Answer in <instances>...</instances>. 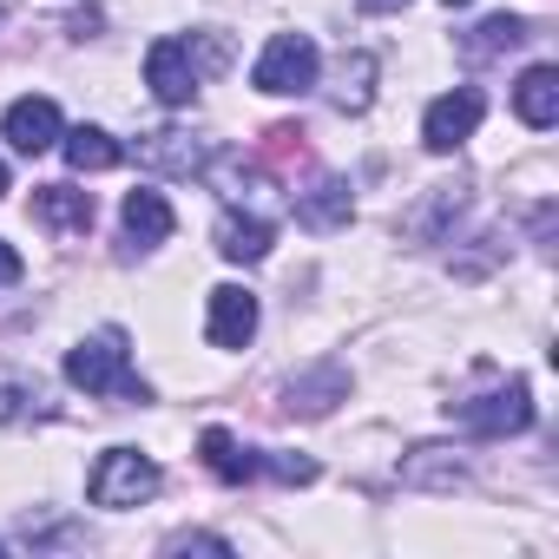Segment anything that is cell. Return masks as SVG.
<instances>
[{"mask_svg":"<svg viewBox=\"0 0 559 559\" xmlns=\"http://www.w3.org/2000/svg\"><path fill=\"white\" fill-rule=\"evenodd\" d=\"M67 382L86 389V395H119V402H152V389L132 376L126 362V336L119 330H99L86 336L80 349H67Z\"/></svg>","mask_w":559,"mask_h":559,"instance_id":"6da1fadb","label":"cell"},{"mask_svg":"<svg viewBox=\"0 0 559 559\" xmlns=\"http://www.w3.org/2000/svg\"><path fill=\"white\" fill-rule=\"evenodd\" d=\"M317 40L310 34H276L263 53H257V67H250V86L257 93H270V99H290V93H310L317 86Z\"/></svg>","mask_w":559,"mask_h":559,"instance_id":"7a4b0ae2","label":"cell"},{"mask_svg":"<svg viewBox=\"0 0 559 559\" xmlns=\"http://www.w3.org/2000/svg\"><path fill=\"white\" fill-rule=\"evenodd\" d=\"M86 493H93V507H139L158 493V467L139 448H106L99 467L86 474Z\"/></svg>","mask_w":559,"mask_h":559,"instance_id":"3957f363","label":"cell"},{"mask_svg":"<svg viewBox=\"0 0 559 559\" xmlns=\"http://www.w3.org/2000/svg\"><path fill=\"white\" fill-rule=\"evenodd\" d=\"M448 415H454L467 435H520V428H533V389H526V382H507L500 395L448 402Z\"/></svg>","mask_w":559,"mask_h":559,"instance_id":"277c9868","label":"cell"},{"mask_svg":"<svg viewBox=\"0 0 559 559\" xmlns=\"http://www.w3.org/2000/svg\"><path fill=\"white\" fill-rule=\"evenodd\" d=\"M480 112H487V99L480 93H441L435 106H428V119H421V145L428 152H454V145H467L474 139V126H480Z\"/></svg>","mask_w":559,"mask_h":559,"instance_id":"5b68a950","label":"cell"},{"mask_svg":"<svg viewBox=\"0 0 559 559\" xmlns=\"http://www.w3.org/2000/svg\"><path fill=\"white\" fill-rule=\"evenodd\" d=\"M145 86H152L165 106H191V93H198L191 40H152V53H145Z\"/></svg>","mask_w":559,"mask_h":559,"instance_id":"8992f818","label":"cell"},{"mask_svg":"<svg viewBox=\"0 0 559 559\" xmlns=\"http://www.w3.org/2000/svg\"><path fill=\"white\" fill-rule=\"evenodd\" d=\"M0 132H8V145L14 152H27V158H40V152H53L60 145V106L53 99H14L8 106V119H0Z\"/></svg>","mask_w":559,"mask_h":559,"instance_id":"52a82bcc","label":"cell"},{"mask_svg":"<svg viewBox=\"0 0 559 559\" xmlns=\"http://www.w3.org/2000/svg\"><path fill=\"white\" fill-rule=\"evenodd\" d=\"M257 336V297L237 290V284H217L211 290V343L217 349H243Z\"/></svg>","mask_w":559,"mask_h":559,"instance_id":"ba28073f","label":"cell"},{"mask_svg":"<svg viewBox=\"0 0 559 559\" xmlns=\"http://www.w3.org/2000/svg\"><path fill=\"white\" fill-rule=\"evenodd\" d=\"M513 112H520V126L546 132L559 119V67H526L513 86Z\"/></svg>","mask_w":559,"mask_h":559,"instance_id":"9c48e42d","label":"cell"},{"mask_svg":"<svg viewBox=\"0 0 559 559\" xmlns=\"http://www.w3.org/2000/svg\"><path fill=\"white\" fill-rule=\"evenodd\" d=\"M34 217L60 237H86L93 230V198L73 191V185H47V191H34Z\"/></svg>","mask_w":559,"mask_h":559,"instance_id":"30bf717a","label":"cell"},{"mask_svg":"<svg viewBox=\"0 0 559 559\" xmlns=\"http://www.w3.org/2000/svg\"><path fill=\"white\" fill-rule=\"evenodd\" d=\"M119 217H126V243H139V250L165 243V237H171V224H178V217H171V204H165L158 191H132Z\"/></svg>","mask_w":559,"mask_h":559,"instance_id":"8fae6325","label":"cell"},{"mask_svg":"<svg viewBox=\"0 0 559 559\" xmlns=\"http://www.w3.org/2000/svg\"><path fill=\"white\" fill-rule=\"evenodd\" d=\"M270 237H276V230H270L263 217H243V211H224V217H217V250H224L230 263H263V257H270Z\"/></svg>","mask_w":559,"mask_h":559,"instance_id":"7c38bea8","label":"cell"},{"mask_svg":"<svg viewBox=\"0 0 559 559\" xmlns=\"http://www.w3.org/2000/svg\"><path fill=\"white\" fill-rule=\"evenodd\" d=\"M60 152H67V165L73 171H112L126 152H119V139L112 132H99V126H73V132H60Z\"/></svg>","mask_w":559,"mask_h":559,"instance_id":"4fadbf2b","label":"cell"},{"mask_svg":"<svg viewBox=\"0 0 559 559\" xmlns=\"http://www.w3.org/2000/svg\"><path fill=\"white\" fill-rule=\"evenodd\" d=\"M198 454H204V467H211L217 480H230V487H237V480H257V454L237 448L224 428H204V435H198Z\"/></svg>","mask_w":559,"mask_h":559,"instance_id":"5bb4252c","label":"cell"},{"mask_svg":"<svg viewBox=\"0 0 559 559\" xmlns=\"http://www.w3.org/2000/svg\"><path fill=\"white\" fill-rule=\"evenodd\" d=\"M139 158L158 165V171H178V178L204 171V145H191V132H152V139L139 145Z\"/></svg>","mask_w":559,"mask_h":559,"instance_id":"9a60e30c","label":"cell"},{"mask_svg":"<svg viewBox=\"0 0 559 559\" xmlns=\"http://www.w3.org/2000/svg\"><path fill=\"white\" fill-rule=\"evenodd\" d=\"M402 480H408V487H441V493H454V487L467 480V467H461L448 448H415V454L402 461Z\"/></svg>","mask_w":559,"mask_h":559,"instance_id":"2e32d148","label":"cell"},{"mask_svg":"<svg viewBox=\"0 0 559 559\" xmlns=\"http://www.w3.org/2000/svg\"><path fill=\"white\" fill-rule=\"evenodd\" d=\"M297 217H304L310 230H336V224H349V185H343V178H323L317 191L297 198Z\"/></svg>","mask_w":559,"mask_h":559,"instance_id":"e0dca14e","label":"cell"},{"mask_svg":"<svg viewBox=\"0 0 559 559\" xmlns=\"http://www.w3.org/2000/svg\"><path fill=\"white\" fill-rule=\"evenodd\" d=\"M520 40H526V21H520V14H493V21H480V27L461 40V53H467V60H487V53L520 47Z\"/></svg>","mask_w":559,"mask_h":559,"instance_id":"ac0fdd59","label":"cell"},{"mask_svg":"<svg viewBox=\"0 0 559 559\" xmlns=\"http://www.w3.org/2000/svg\"><path fill=\"white\" fill-rule=\"evenodd\" d=\"M369 80H376V60H369V53H349V60L336 67V106H343V112H362L369 93H376Z\"/></svg>","mask_w":559,"mask_h":559,"instance_id":"d6986e66","label":"cell"},{"mask_svg":"<svg viewBox=\"0 0 559 559\" xmlns=\"http://www.w3.org/2000/svg\"><path fill=\"white\" fill-rule=\"evenodd\" d=\"M34 408H40V382H27V376H0V421L34 415Z\"/></svg>","mask_w":559,"mask_h":559,"instance_id":"ffe728a7","label":"cell"},{"mask_svg":"<svg viewBox=\"0 0 559 559\" xmlns=\"http://www.w3.org/2000/svg\"><path fill=\"white\" fill-rule=\"evenodd\" d=\"M8 284H21V250L0 243V290H8Z\"/></svg>","mask_w":559,"mask_h":559,"instance_id":"44dd1931","label":"cell"},{"mask_svg":"<svg viewBox=\"0 0 559 559\" xmlns=\"http://www.w3.org/2000/svg\"><path fill=\"white\" fill-rule=\"evenodd\" d=\"M395 8H408V0H362V14H395Z\"/></svg>","mask_w":559,"mask_h":559,"instance_id":"7402d4cb","label":"cell"},{"mask_svg":"<svg viewBox=\"0 0 559 559\" xmlns=\"http://www.w3.org/2000/svg\"><path fill=\"white\" fill-rule=\"evenodd\" d=\"M0 198H8V165H0Z\"/></svg>","mask_w":559,"mask_h":559,"instance_id":"603a6c76","label":"cell"},{"mask_svg":"<svg viewBox=\"0 0 559 559\" xmlns=\"http://www.w3.org/2000/svg\"><path fill=\"white\" fill-rule=\"evenodd\" d=\"M448 8H474V0H448Z\"/></svg>","mask_w":559,"mask_h":559,"instance_id":"cb8c5ba5","label":"cell"},{"mask_svg":"<svg viewBox=\"0 0 559 559\" xmlns=\"http://www.w3.org/2000/svg\"><path fill=\"white\" fill-rule=\"evenodd\" d=\"M0 552H8V546H0Z\"/></svg>","mask_w":559,"mask_h":559,"instance_id":"d4e9b609","label":"cell"}]
</instances>
